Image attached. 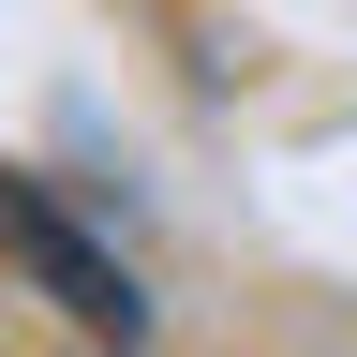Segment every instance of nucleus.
Wrapping results in <instances>:
<instances>
[{
    "label": "nucleus",
    "mask_w": 357,
    "mask_h": 357,
    "mask_svg": "<svg viewBox=\"0 0 357 357\" xmlns=\"http://www.w3.org/2000/svg\"><path fill=\"white\" fill-rule=\"evenodd\" d=\"M0 268H30V283L60 298V312H75L89 342H134V328H149L134 268H119L105 238H89L75 208H45V178H15V164H0Z\"/></svg>",
    "instance_id": "1"
}]
</instances>
